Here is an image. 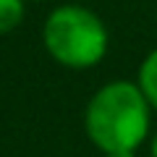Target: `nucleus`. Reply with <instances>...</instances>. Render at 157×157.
I'll return each instance as SVG.
<instances>
[{
	"mask_svg": "<svg viewBox=\"0 0 157 157\" xmlns=\"http://www.w3.org/2000/svg\"><path fill=\"white\" fill-rule=\"evenodd\" d=\"M34 3H42V0H34Z\"/></svg>",
	"mask_w": 157,
	"mask_h": 157,
	"instance_id": "nucleus-7",
	"label": "nucleus"
},
{
	"mask_svg": "<svg viewBox=\"0 0 157 157\" xmlns=\"http://www.w3.org/2000/svg\"><path fill=\"white\" fill-rule=\"evenodd\" d=\"M102 157H136V152H110V155H102Z\"/></svg>",
	"mask_w": 157,
	"mask_h": 157,
	"instance_id": "nucleus-5",
	"label": "nucleus"
},
{
	"mask_svg": "<svg viewBox=\"0 0 157 157\" xmlns=\"http://www.w3.org/2000/svg\"><path fill=\"white\" fill-rule=\"evenodd\" d=\"M42 45L63 68H94L110 47L107 26L84 6H58L42 24Z\"/></svg>",
	"mask_w": 157,
	"mask_h": 157,
	"instance_id": "nucleus-2",
	"label": "nucleus"
},
{
	"mask_svg": "<svg viewBox=\"0 0 157 157\" xmlns=\"http://www.w3.org/2000/svg\"><path fill=\"white\" fill-rule=\"evenodd\" d=\"M26 0H0V34H8L24 21Z\"/></svg>",
	"mask_w": 157,
	"mask_h": 157,
	"instance_id": "nucleus-4",
	"label": "nucleus"
},
{
	"mask_svg": "<svg viewBox=\"0 0 157 157\" xmlns=\"http://www.w3.org/2000/svg\"><path fill=\"white\" fill-rule=\"evenodd\" d=\"M152 105L136 81L115 78L92 94L84 110V131L102 152H136L149 136Z\"/></svg>",
	"mask_w": 157,
	"mask_h": 157,
	"instance_id": "nucleus-1",
	"label": "nucleus"
},
{
	"mask_svg": "<svg viewBox=\"0 0 157 157\" xmlns=\"http://www.w3.org/2000/svg\"><path fill=\"white\" fill-rule=\"evenodd\" d=\"M149 155L157 157V131H155V136H152V141H149Z\"/></svg>",
	"mask_w": 157,
	"mask_h": 157,
	"instance_id": "nucleus-6",
	"label": "nucleus"
},
{
	"mask_svg": "<svg viewBox=\"0 0 157 157\" xmlns=\"http://www.w3.org/2000/svg\"><path fill=\"white\" fill-rule=\"evenodd\" d=\"M136 84H139V89L144 92V97L152 105V110H157V47L141 60Z\"/></svg>",
	"mask_w": 157,
	"mask_h": 157,
	"instance_id": "nucleus-3",
	"label": "nucleus"
}]
</instances>
